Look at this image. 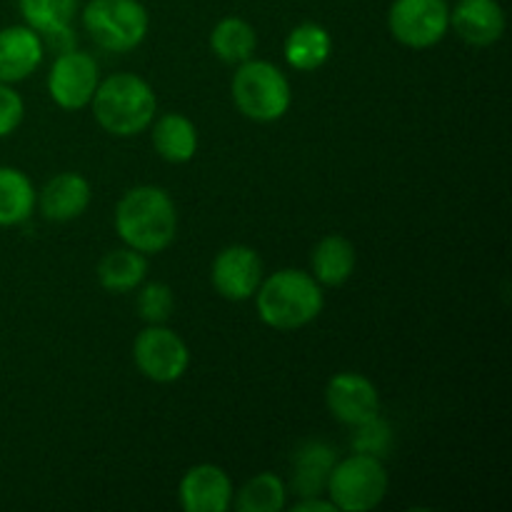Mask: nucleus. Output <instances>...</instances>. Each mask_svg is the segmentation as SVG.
Masks as SVG:
<instances>
[{
	"instance_id": "nucleus-28",
	"label": "nucleus",
	"mask_w": 512,
	"mask_h": 512,
	"mask_svg": "<svg viewBox=\"0 0 512 512\" xmlns=\"http://www.w3.org/2000/svg\"><path fill=\"white\" fill-rule=\"evenodd\" d=\"M293 512H335V505L330 500H318L315 495H308L298 505H293Z\"/></svg>"
},
{
	"instance_id": "nucleus-22",
	"label": "nucleus",
	"mask_w": 512,
	"mask_h": 512,
	"mask_svg": "<svg viewBox=\"0 0 512 512\" xmlns=\"http://www.w3.org/2000/svg\"><path fill=\"white\" fill-rule=\"evenodd\" d=\"M35 188L18 168H0V228L25 223L33 213Z\"/></svg>"
},
{
	"instance_id": "nucleus-12",
	"label": "nucleus",
	"mask_w": 512,
	"mask_h": 512,
	"mask_svg": "<svg viewBox=\"0 0 512 512\" xmlns=\"http://www.w3.org/2000/svg\"><path fill=\"white\" fill-rule=\"evenodd\" d=\"M180 505L188 512H225L233 505V483L218 465H195L180 480Z\"/></svg>"
},
{
	"instance_id": "nucleus-1",
	"label": "nucleus",
	"mask_w": 512,
	"mask_h": 512,
	"mask_svg": "<svg viewBox=\"0 0 512 512\" xmlns=\"http://www.w3.org/2000/svg\"><path fill=\"white\" fill-rule=\"evenodd\" d=\"M115 230L128 248L138 253H163L178 233V213L163 188L138 185L120 198Z\"/></svg>"
},
{
	"instance_id": "nucleus-3",
	"label": "nucleus",
	"mask_w": 512,
	"mask_h": 512,
	"mask_svg": "<svg viewBox=\"0 0 512 512\" xmlns=\"http://www.w3.org/2000/svg\"><path fill=\"white\" fill-rule=\"evenodd\" d=\"M93 113L100 128L118 138L143 133L153 125L158 98L143 78L133 73H115L98 83L93 93Z\"/></svg>"
},
{
	"instance_id": "nucleus-27",
	"label": "nucleus",
	"mask_w": 512,
	"mask_h": 512,
	"mask_svg": "<svg viewBox=\"0 0 512 512\" xmlns=\"http://www.w3.org/2000/svg\"><path fill=\"white\" fill-rule=\"evenodd\" d=\"M373 420L358 425L360 433H358V440H355V445H358L360 453H368V455H375V458H380V455H385V450H388V425L380 423L378 430H375L378 435H373Z\"/></svg>"
},
{
	"instance_id": "nucleus-10",
	"label": "nucleus",
	"mask_w": 512,
	"mask_h": 512,
	"mask_svg": "<svg viewBox=\"0 0 512 512\" xmlns=\"http://www.w3.org/2000/svg\"><path fill=\"white\" fill-rule=\"evenodd\" d=\"M325 405L340 423L358 428L378 418L380 395L373 380L360 373H338L325 388Z\"/></svg>"
},
{
	"instance_id": "nucleus-14",
	"label": "nucleus",
	"mask_w": 512,
	"mask_h": 512,
	"mask_svg": "<svg viewBox=\"0 0 512 512\" xmlns=\"http://www.w3.org/2000/svg\"><path fill=\"white\" fill-rule=\"evenodd\" d=\"M43 63V40L28 25L0 30V83H18Z\"/></svg>"
},
{
	"instance_id": "nucleus-9",
	"label": "nucleus",
	"mask_w": 512,
	"mask_h": 512,
	"mask_svg": "<svg viewBox=\"0 0 512 512\" xmlns=\"http://www.w3.org/2000/svg\"><path fill=\"white\" fill-rule=\"evenodd\" d=\"M98 63L83 50H63L48 75L50 98L65 110H80L93 100L98 88Z\"/></svg>"
},
{
	"instance_id": "nucleus-2",
	"label": "nucleus",
	"mask_w": 512,
	"mask_h": 512,
	"mask_svg": "<svg viewBox=\"0 0 512 512\" xmlns=\"http://www.w3.org/2000/svg\"><path fill=\"white\" fill-rule=\"evenodd\" d=\"M255 305L265 325L275 330H298L313 323L323 310V290L303 270H278L255 290Z\"/></svg>"
},
{
	"instance_id": "nucleus-17",
	"label": "nucleus",
	"mask_w": 512,
	"mask_h": 512,
	"mask_svg": "<svg viewBox=\"0 0 512 512\" xmlns=\"http://www.w3.org/2000/svg\"><path fill=\"white\" fill-rule=\"evenodd\" d=\"M310 265H313V278L320 285L338 288V285L348 283L355 270L353 243L343 235H328V238L315 245L313 255H310Z\"/></svg>"
},
{
	"instance_id": "nucleus-8",
	"label": "nucleus",
	"mask_w": 512,
	"mask_h": 512,
	"mask_svg": "<svg viewBox=\"0 0 512 512\" xmlns=\"http://www.w3.org/2000/svg\"><path fill=\"white\" fill-rule=\"evenodd\" d=\"M133 360L153 383H175L188 370L190 353L178 333L163 325H148L133 343Z\"/></svg>"
},
{
	"instance_id": "nucleus-13",
	"label": "nucleus",
	"mask_w": 512,
	"mask_h": 512,
	"mask_svg": "<svg viewBox=\"0 0 512 512\" xmlns=\"http://www.w3.org/2000/svg\"><path fill=\"white\" fill-rule=\"evenodd\" d=\"M450 25L468 45L488 48L503 38L505 13L498 0H460L450 13Z\"/></svg>"
},
{
	"instance_id": "nucleus-25",
	"label": "nucleus",
	"mask_w": 512,
	"mask_h": 512,
	"mask_svg": "<svg viewBox=\"0 0 512 512\" xmlns=\"http://www.w3.org/2000/svg\"><path fill=\"white\" fill-rule=\"evenodd\" d=\"M138 313L145 323L163 325L173 313V290L165 283H148L138 295Z\"/></svg>"
},
{
	"instance_id": "nucleus-23",
	"label": "nucleus",
	"mask_w": 512,
	"mask_h": 512,
	"mask_svg": "<svg viewBox=\"0 0 512 512\" xmlns=\"http://www.w3.org/2000/svg\"><path fill=\"white\" fill-rule=\"evenodd\" d=\"M298 473H295V488L300 495H318V490L328 483V475L335 465V455L328 445L323 443H308V448L300 450L298 458Z\"/></svg>"
},
{
	"instance_id": "nucleus-24",
	"label": "nucleus",
	"mask_w": 512,
	"mask_h": 512,
	"mask_svg": "<svg viewBox=\"0 0 512 512\" xmlns=\"http://www.w3.org/2000/svg\"><path fill=\"white\" fill-rule=\"evenodd\" d=\"M240 512H280L285 508V485L278 475L260 473L240 488L235 498Z\"/></svg>"
},
{
	"instance_id": "nucleus-11",
	"label": "nucleus",
	"mask_w": 512,
	"mask_h": 512,
	"mask_svg": "<svg viewBox=\"0 0 512 512\" xmlns=\"http://www.w3.org/2000/svg\"><path fill=\"white\" fill-rule=\"evenodd\" d=\"M210 280L225 300H248L263 283V260L248 245H230L213 260Z\"/></svg>"
},
{
	"instance_id": "nucleus-26",
	"label": "nucleus",
	"mask_w": 512,
	"mask_h": 512,
	"mask_svg": "<svg viewBox=\"0 0 512 512\" xmlns=\"http://www.w3.org/2000/svg\"><path fill=\"white\" fill-rule=\"evenodd\" d=\"M23 113V98L13 88H8V83H0V138H5V135L18 128Z\"/></svg>"
},
{
	"instance_id": "nucleus-4",
	"label": "nucleus",
	"mask_w": 512,
	"mask_h": 512,
	"mask_svg": "<svg viewBox=\"0 0 512 512\" xmlns=\"http://www.w3.org/2000/svg\"><path fill=\"white\" fill-rule=\"evenodd\" d=\"M388 470L375 455L358 453L333 465L328 475V500L335 510L365 512L383 503L388 493Z\"/></svg>"
},
{
	"instance_id": "nucleus-21",
	"label": "nucleus",
	"mask_w": 512,
	"mask_h": 512,
	"mask_svg": "<svg viewBox=\"0 0 512 512\" xmlns=\"http://www.w3.org/2000/svg\"><path fill=\"white\" fill-rule=\"evenodd\" d=\"M210 48L223 63L240 65L253 58L258 48V35L253 25L245 23L243 18H223L210 33Z\"/></svg>"
},
{
	"instance_id": "nucleus-16",
	"label": "nucleus",
	"mask_w": 512,
	"mask_h": 512,
	"mask_svg": "<svg viewBox=\"0 0 512 512\" xmlns=\"http://www.w3.org/2000/svg\"><path fill=\"white\" fill-rule=\"evenodd\" d=\"M153 148L168 163H188L198 150V128L180 113H168L155 120Z\"/></svg>"
},
{
	"instance_id": "nucleus-20",
	"label": "nucleus",
	"mask_w": 512,
	"mask_h": 512,
	"mask_svg": "<svg viewBox=\"0 0 512 512\" xmlns=\"http://www.w3.org/2000/svg\"><path fill=\"white\" fill-rule=\"evenodd\" d=\"M28 28L38 35L55 38H70V20H73L78 0H18Z\"/></svg>"
},
{
	"instance_id": "nucleus-7",
	"label": "nucleus",
	"mask_w": 512,
	"mask_h": 512,
	"mask_svg": "<svg viewBox=\"0 0 512 512\" xmlns=\"http://www.w3.org/2000/svg\"><path fill=\"white\" fill-rule=\"evenodd\" d=\"M388 28L408 48H433L450 30V8L445 0H395Z\"/></svg>"
},
{
	"instance_id": "nucleus-5",
	"label": "nucleus",
	"mask_w": 512,
	"mask_h": 512,
	"mask_svg": "<svg viewBox=\"0 0 512 512\" xmlns=\"http://www.w3.org/2000/svg\"><path fill=\"white\" fill-rule=\"evenodd\" d=\"M233 100L255 123L280 120L290 108L288 78L268 60H245L233 75Z\"/></svg>"
},
{
	"instance_id": "nucleus-6",
	"label": "nucleus",
	"mask_w": 512,
	"mask_h": 512,
	"mask_svg": "<svg viewBox=\"0 0 512 512\" xmlns=\"http://www.w3.org/2000/svg\"><path fill=\"white\" fill-rule=\"evenodd\" d=\"M85 33L108 53H128L148 35V10L138 0H90L83 10Z\"/></svg>"
},
{
	"instance_id": "nucleus-15",
	"label": "nucleus",
	"mask_w": 512,
	"mask_h": 512,
	"mask_svg": "<svg viewBox=\"0 0 512 512\" xmlns=\"http://www.w3.org/2000/svg\"><path fill=\"white\" fill-rule=\"evenodd\" d=\"M90 205V183L78 173H60L40 190V210L48 220L68 223L80 218Z\"/></svg>"
},
{
	"instance_id": "nucleus-19",
	"label": "nucleus",
	"mask_w": 512,
	"mask_h": 512,
	"mask_svg": "<svg viewBox=\"0 0 512 512\" xmlns=\"http://www.w3.org/2000/svg\"><path fill=\"white\" fill-rule=\"evenodd\" d=\"M148 273V263H145L143 253L133 248H118L110 250L98 265V280L105 290L110 293H128V290L138 288Z\"/></svg>"
},
{
	"instance_id": "nucleus-18",
	"label": "nucleus",
	"mask_w": 512,
	"mask_h": 512,
	"mask_svg": "<svg viewBox=\"0 0 512 512\" xmlns=\"http://www.w3.org/2000/svg\"><path fill=\"white\" fill-rule=\"evenodd\" d=\"M333 50L330 33L318 23H303L285 38V60L300 73H310L325 65Z\"/></svg>"
}]
</instances>
